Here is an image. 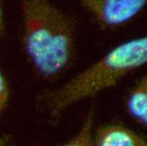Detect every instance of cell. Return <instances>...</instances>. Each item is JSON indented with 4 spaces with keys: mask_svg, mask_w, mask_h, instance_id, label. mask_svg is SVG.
Wrapping results in <instances>:
<instances>
[{
    "mask_svg": "<svg viewBox=\"0 0 147 146\" xmlns=\"http://www.w3.org/2000/svg\"><path fill=\"white\" fill-rule=\"evenodd\" d=\"M93 123H94V112L90 110L85 119L83 125L80 131L73 138L66 141L65 146H91L94 145L93 136Z\"/></svg>",
    "mask_w": 147,
    "mask_h": 146,
    "instance_id": "8992f818",
    "label": "cell"
},
{
    "mask_svg": "<svg viewBox=\"0 0 147 146\" xmlns=\"http://www.w3.org/2000/svg\"><path fill=\"white\" fill-rule=\"evenodd\" d=\"M3 30H4V15L2 6L0 4V37L3 34Z\"/></svg>",
    "mask_w": 147,
    "mask_h": 146,
    "instance_id": "ba28073f",
    "label": "cell"
},
{
    "mask_svg": "<svg viewBox=\"0 0 147 146\" xmlns=\"http://www.w3.org/2000/svg\"><path fill=\"white\" fill-rule=\"evenodd\" d=\"M9 100V88L6 79L0 71V116L3 113Z\"/></svg>",
    "mask_w": 147,
    "mask_h": 146,
    "instance_id": "52a82bcc",
    "label": "cell"
},
{
    "mask_svg": "<svg viewBox=\"0 0 147 146\" xmlns=\"http://www.w3.org/2000/svg\"><path fill=\"white\" fill-rule=\"evenodd\" d=\"M94 145L147 146V139L124 126L109 124L96 131Z\"/></svg>",
    "mask_w": 147,
    "mask_h": 146,
    "instance_id": "277c9868",
    "label": "cell"
},
{
    "mask_svg": "<svg viewBox=\"0 0 147 146\" xmlns=\"http://www.w3.org/2000/svg\"><path fill=\"white\" fill-rule=\"evenodd\" d=\"M127 111L134 120L147 129V75L129 93Z\"/></svg>",
    "mask_w": 147,
    "mask_h": 146,
    "instance_id": "5b68a950",
    "label": "cell"
},
{
    "mask_svg": "<svg viewBox=\"0 0 147 146\" xmlns=\"http://www.w3.org/2000/svg\"><path fill=\"white\" fill-rule=\"evenodd\" d=\"M147 63V36L120 44L59 88L46 91L39 103L51 122L70 106L114 86Z\"/></svg>",
    "mask_w": 147,
    "mask_h": 146,
    "instance_id": "7a4b0ae2",
    "label": "cell"
},
{
    "mask_svg": "<svg viewBox=\"0 0 147 146\" xmlns=\"http://www.w3.org/2000/svg\"><path fill=\"white\" fill-rule=\"evenodd\" d=\"M83 8L104 28L122 26L138 15L147 0H78Z\"/></svg>",
    "mask_w": 147,
    "mask_h": 146,
    "instance_id": "3957f363",
    "label": "cell"
},
{
    "mask_svg": "<svg viewBox=\"0 0 147 146\" xmlns=\"http://www.w3.org/2000/svg\"><path fill=\"white\" fill-rule=\"evenodd\" d=\"M20 3L26 53L36 73L53 80L72 61L76 22L51 0H20Z\"/></svg>",
    "mask_w": 147,
    "mask_h": 146,
    "instance_id": "6da1fadb",
    "label": "cell"
}]
</instances>
